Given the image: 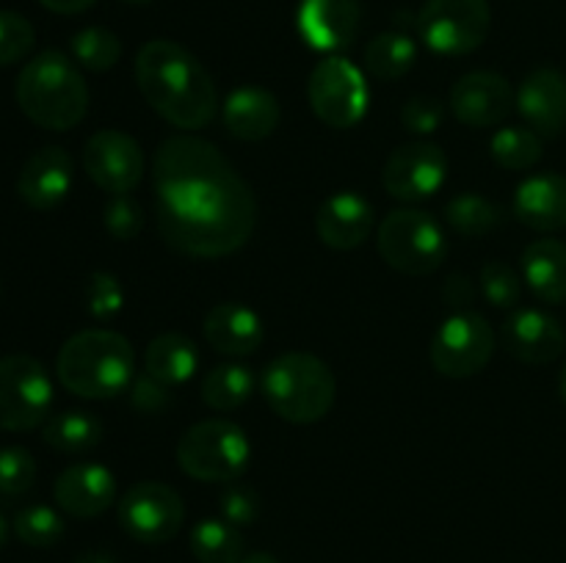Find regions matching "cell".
<instances>
[{
  "instance_id": "4316f807",
  "label": "cell",
  "mask_w": 566,
  "mask_h": 563,
  "mask_svg": "<svg viewBox=\"0 0 566 563\" xmlns=\"http://www.w3.org/2000/svg\"><path fill=\"white\" fill-rule=\"evenodd\" d=\"M103 423L97 414L70 408V412L50 414L42 423V439L59 453H86L103 442Z\"/></svg>"
},
{
  "instance_id": "ab89813d",
  "label": "cell",
  "mask_w": 566,
  "mask_h": 563,
  "mask_svg": "<svg viewBox=\"0 0 566 563\" xmlns=\"http://www.w3.org/2000/svg\"><path fill=\"white\" fill-rule=\"evenodd\" d=\"M219 511L221 519H227L235 528H247L254 519L260 517V497L254 495V489L243 484L227 486L224 495L219 497Z\"/></svg>"
},
{
  "instance_id": "8d00e7d4",
  "label": "cell",
  "mask_w": 566,
  "mask_h": 563,
  "mask_svg": "<svg viewBox=\"0 0 566 563\" xmlns=\"http://www.w3.org/2000/svg\"><path fill=\"white\" fill-rule=\"evenodd\" d=\"M36 44V31L17 11H0V66L17 64Z\"/></svg>"
},
{
  "instance_id": "277c9868",
  "label": "cell",
  "mask_w": 566,
  "mask_h": 563,
  "mask_svg": "<svg viewBox=\"0 0 566 563\" xmlns=\"http://www.w3.org/2000/svg\"><path fill=\"white\" fill-rule=\"evenodd\" d=\"M14 97L33 125L55 132L77 127L88 110L86 81L75 61L59 50H44L22 66Z\"/></svg>"
},
{
  "instance_id": "83f0119b",
  "label": "cell",
  "mask_w": 566,
  "mask_h": 563,
  "mask_svg": "<svg viewBox=\"0 0 566 563\" xmlns=\"http://www.w3.org/2000/svg\"><path fill=\"white\" fill-rule=\"evenodd\" d=\"M254 373L247 364H219L202 379V401L213 412H235L252 397Z\"/></svg>"
},
{
  "instance_id": "ba28073f",
  "label": "cell",
  "mask_w": 566,
  "mask_h": 563,
  "mask_svg": "<svg viewBox=\"0 0 566 563\" xmlns=\"http://www.w3.org/2000/svg\"><path fill=\"white\" fill-rule=\"evenodd\" d=\"M53 381L39 359L11 353L0 359V431H31L50 417Z\"/></svg>"
},
{
  "instance_id": "cb8c5ba5",
  "label": "cell",
  "mask_w": 566,
  "mask_h": 563,
  "mask_svg": "<svg viewBox=\"0 0 566 563\" xmlns=\"http://www.w3.org/2000/svg\"><path fill=\"white\" fill-rule=\"evenodd\" d=\"M227 132L241 141H263L280 127L282 108L280 99L269 88L243 86L227 97L224 110H221Z\"/></svg>"
},
{
  "instance_id": "7402d4cb",
  "label": "cell",
  "mask_w": 566,
  "mask_h": 563,
  "mask_svg": "<svg viewBox=\"0 0 566 563\" xmlns=\"http://www.w3.org/2000/svg\"><path fill=\"white\" fill-rule=\"evenodd\" d=\"M205 340L224 357H249L258 351L265 340L263 318L252 307L238 301L216 304L205 315Z\"/></svg>"
},
{
  "instance_id": "7dc6e473",
  "label": "cell",
  "mask_w": 566,
  "mask_h": 563,
  "mask_svg": "<svg viewBox=\"0 0 566 563\" xmlns=\"http://www.w3.org/2000/svg\"><path fill=\"white\" fill-rule=\"evenodd\" d=\"M6 535H9V524H6L3 513H0V550H3V544H6Z\"/></svg>"
},
{
  "instance_id": "681fc988",
  "label": "cell",
  "mask_w": 566,
  "mask_h": 563,
  "mask_svg": "<svg viewBox=\"0 0 566 563\" xmlns=\"http://www.w3.org/2000/svg\"><path fill=\"white\" fill-rule=\"evenodd\" d=\"M125 3H133V6H147V3H153V0H125Z\"/></svg>"
},
{
  "instance_id": "f6af8a7d",
  "label": "cell",
  "mask_w": 566,
  "mask_h": 563,
  "mask_svg": "<svg viewBox=\"0 0 566 563\" xmlns=\"http://www.w3.org/2000/svg\"><path fill=\"white\" fill-rule=\"evenodd\" d=\"M75 563H116V557L111 552L103 550H92V552H83Z\"/></svg>"
},
{
  "instance_id": "7a4b0ae2",
  "label": "cell",
  "mask_w": 566,
  "mask_h": 563,
  "mask_svg": "<svg viewBox=\"0 0 566 563\" xmlns=\"http://www.w3.org/2000/svg\"><path fill=\"white\" fill-rule=\"evenodd\" d=\"M136 81L149 108L180 130H202L219 114L210 72L171 39H153L138 50Z\"/></svg>"
},
{
  "instance_id": "5bb4252c",
  "label": "cell",
  "mask_w": 566,
  "mask_h": 563,
  "mask_svg": "<svg viewBox=\"0 0 566 563\" xmlns=\"http://www.w3.org/2000/svg\"><path fill=\"white\" fill-rule=\"evenodd\" d=\"M448 174V158L442 147L431 141H412L398 147L387 158L381 171V185L401 202L434 196Z\"/></svg>"
},
{
  "instance_id": "b9f144b4",
  "label": "cell",
  "mask_w": 566,
  "mask_h": 563,
  "mask_svg": "<svg viewBox=\"0 0 566 563\" xmlns=\"http://www.w3.org/2000/svg\"><path fill=\"white\" fill-rule=\"evenodd\" d=\"M130 403L144 414H160L169 406V386L153 375H136L130 384Z\"/></svg>"
},
{
  "instance_id": "52a82bcc",
  "label": "cell",
  "mask_w": 566,
  "mask_h": 563,
  "mask_svg": "<svg viewBox=\"0 0 566 563\" xmlns=\"http://www.w3.org/2000/svg\"><path fill=\"white\" fill-rule=\"evenodd\" d=\"M376 246L390 268L407 276H429L446 263L448 237L429 213L401 208L381 219Z\"/></svg>"
},
{
  "instance_id": "d6986e66",
  "label": "cell",
  "mask_w": 566,
  "mask_h": 563,
  "mask_svg": "<svg viewBox=\"0 0 566 563\" xmlns=\"http://www.w3.org/2000/svg\"><path fill=\"white\" fill-rule=\"evenodd\" d=\"M59 508L70 517L92 519L108 511L116 500V478L108 467L94 461H81L66 467L53 486Z\"/></svg>"
},
{
  "instance_id": "30bf717a",
  "label": "cell",
  "mask_w": 566,
  "mask_h": 563,
  "mask_svg": "<svg viewBox=\"0 0 566 563\" xmlns=\"http://www.w3.org/2000/svg\"><path fill=\"white\" fill-rule=\"evenodd\" d=\"M307 99L313 114L335 130L357 125L368 108V83L363 72L340 55L318 61L307 81Z\"/></svg>"
},
{
  "instance_id": "f546056e",
  "label": "cell",
  "mask_w": 566,
  "mask_h": 563,
  "mask_svg": "<svg viewBox=\"0 0 566 563\" xmlns=\"http://www.w3.org/2000/svg\"><path fill=\"white\" fill-rule=\"evenodd\" d=\"M191 552L199 563H241L243 535L227 519H202L191 530Z\"/></svg>"
},
{
  "instance_id": "2e32d148",
  "label": "cell",
  "mask_w": 566,
  "mask_h": 563,
  "mask_svg": "<svg viewBox=\"0 0 566 563\" xmlns=\"http://www.w3.org/2000/svg\"><path fill=\"white\" fill-rule=\"evenodd\" d=\"M501 342L509 357L523 364H551L556 362L566 348V331L542 309H514L501 329Z\"/></svg>"
},
{
  "instance_id": "8fae6325",
  "label": "cell",
  "mask_w": 566,
  "mask_h": 563,
  "mask_svg": "<svg viewBox=\"0 0 566 563\" xmlns=\"http://www.w3.org/2000/svg\"><path fill=\"white\" fill-rule=\"evenodd\" d=\"M495 353V331L475 312H453L431 340V364L448 379H470L490 364Z\"/></svg>"
},
{
  "instance_id": "ffe728a7",
  "label": "cell",
  "mask_w": 566,
  "mask_h": 563,
  "mask_svg": "<svg viewBox=\"0 0 566 563\" xmlns=\"http://www.w3.org/2000/svg\"><path fill=\"white\" fill-rule=\"evenodd\" d=\"M72 158L61 147H42L33 152L17 177V193L33 210H53L70 196Z\"/></svg>"
},
{
  "instance_id": "7c38bea8",
  "label": "cell",
  "mask_w": 566,
  "mask_h": 563,
  "mask_svg": "<svg viewBox=\"0 0 566 563\" xmlns=\"http://www.w3.org/2000/svg\"><path fill=\"white\" fill-rule=\"evenodd\" d=\"M186 519L182 497L160 480H142L119 500V524L142 544H164L175 539Z\"/></svg>"
},
{
  "instance_id": "9c48e42d",
  "label": "cell",
  "mask_w": 566,
  "mask_h": 563,
  "mask_svg": "<svg viewBox=\"0 0 566 563\" xmlns=\"http://www.w3.org/2000/svg\"><path fill=\"white\" fill-rule=\"evenodd\" d=\"M490 0H426L418 31L426 47L440 55H468L486 42Z\"/></svg>"
},
{
  "instance_id": "c3c4849f",
  "label": "cell",
  "mask_w": 566,
  "mask_h": 563,
  "mask_svg": "<svg viewBox=\"0 0 566 563\" xmlns=\"http://www.w3.org/2000/svg\"><path fill=\"white\" fill-rule=\"evenodd\" d=\"M558 390H562V397L566 401V364H564V370H562V379H558Z\"/></svg>"
},
{
  "instance_id": "d4e9b609",
  "label": "cell",
  "mask_w": 566,
  "mask_h": 563,
  "mask_svg": "<svg viewBox=\"0 0 566 563\" xmlns=\"http://www.w3.org/2000/svg\"><path fill=\"white\" fill-rule=\"evenodd\" d=\"M523 279L545 304L566 301V243L539 237L523 252Z\"/></svg>"
},
{
  "instance_id": "f1b7e54d",
  "label": "cell",
  "mask_w": 566,
  "mask_h": 563,
  "mask_svg": "<svg viewBox=\"0 0 566 563\" xmlns=\"http://www.w3.org/2000/svg\"><path fill=\"white\" fill-rule=\"evenodd\" d=\"M418 47L412 39L401 31H385L365 47V70L376 81H396L415 66Z\"/></svg>"
},
{
  "instance_id": "60d3db41",
  "label": "cell",
  "mask_w": 566,
  "mask_h": 563,
  "mask_svg": "<svg viewBox=\"0 0 566 563\" xmlns=\"http://www.w3.org/2000/svg\"><path fill=\"white\" fill-rule=\"evenodd\" d=\"M442 119H446V110L434 97H412L401 110V125L415 136H429L442 125Z\"/></svg>"
},
{
  "instance_id": "e0dca14e",
  "label": "cell",
  "mask_w": 566,
  "mask_h": 563,
  "mask_svg": "<svg viewBox=\"0 0 566 563\" xmlns=\"http://www.w3.org/2000/svg\"><path fill=\"white\" fill-rule=\"evenodd\" d=\"M376 224L374 204L357 191H337L324 199L315 215V232L335 252H352L363 246Z\"/></svg>"
},
{
  "instance_id": "bcb514c9",
  "label": "cell",
  "mask_w": 566,
  "mask_h": 563,
  "mask_svg": "<svg viewBox=\"0 0 566 563\" xmlns=\"http://www.w3.org/2000/svg\"><path fill=\"white\" fill-rule=\"evenodd\" d=\"M241 563H280L274 555L269 552H252V555H243Z\"/></svg>"
},
{
  "instance_id": "6da1fadb",
  "label": "cell",
  "mask_w": 566,
  "mask_h": 563,
  "mask_svg": "<svg viewBox=\"0 0 566 563\" xmlns=\"http://www.w3.org/2000/svg\"><path fill=\"white\" fill-rule=\"evenodd\" d=\"M153 182L158 230L180 254L227 257L252 237L258 224L252 188L205 138H166L153 158Z\"/></svg>"
},
{
  "instance_id": "484cf974",
  "label": "cell",
  "mask_w": 566,
  "mask_h": 563,
  "mask_svg": "<svg viewBox=\"0 0 566 563\" xmlns=\"http://www.w3.org/2000/svg\"><path fill=\"white\" fill-rule=\"evenodd\" d=\"M199 368V351L180 331H164L155 337L144 351V373L158 379L160 384H186Z\"/></svg>"
},
{
  "instance_id": "4dcf8cb0",
  "label": "cell",
  "mask_w": 566,
  "mask_h": 563,
  "mask_svg": "<svg viewBox=\"0 0 566 563\" xmlns=\"http://www.w3.org/2000/svg\"><path fill=\"white\" fill-rule=\"evenodd\" d=\"M490 152L497 166L509 171H525L534 169L542 160V138L531 127L509 125L492 136Z\"/></svg>"
},
{
  "instance_id": "7bdbcfd3",
  "label": "cell",
  "mask_w": 566,
  "mask_h": 563,
  "mask_svg": "<svg viewBox=\"0 0 566 563\" xmlns=\"http://www.w3.org/2000/svg\"><path fill=\"white\" fill-rule=\"evenodd\" d=\"M442 298H446L448 307L457 309V312H468L475 301V287L473 282H470V276L453 274L451 279L442 285Z\"/></svg>"
},
{
  "instance_id": "9a60e30c",
  "label": "cell",
  "mask_w": 566,
  "mask_h": 563,
  "mask_svg": "<svg viewBox=\"0 0 566 563\" xmlns=\"http://www.w3.org/2000/svg\"><path fill=\"white\" fill-rule=\"evenodd\" d=\"M514 105H517V94H514L512 83L490 70L468 72L451 88L453 116L473 130L506 121Z\"/></svg>"
},
{
  "instance_id": "74e56055",
  "label": "cell",
  "mask_w": 566,
  "mask_h": 563,
  "mask_svg": "<svg viewBox=\"0 0 566 563\" xmlns=\"http://www.w3.org/2000/svg\"><path fill=\"white\" fill-rule=\"evenodd\" d=\"M144 208L130 196V193H116L108 199L103 210V224L116 241H133L144 230Z\"/></svg>"
},
{
  "instance_id": "ac0fdd59",
  "label": "cell",
  "mask_w": 566,
  "mask_h": 563,
  "mask_svg": "<svg viewBox=\"0 0 566 563\" xmlns=\"http://www.w3.org/2000/svg\"><path fill=\"white\" fill-rule=\"evenodd\" d=\"M363 22L359 0H302L298 31L310 47L321 53L346 50L357 39Z\"/></svg>"
},
{
  "instance_id": "44dd1931",
  "label": "cell",
  "mask_w": 566,
  "mask_h": 563,
  "mask_svg": "<svg viewBox=\"0 0 566 563\" xmlns=\"http://www.w3.org/2000/svg\"><path fill=\"white\" fill-rule=\"evenodd\" d=\"M517 110L539 136L556 138L566 130V75L551 66L534 70L517 92Z\"/></svg>"
},
{
  "instance_id": "4fadbf2b",
  "label": "cell",
  "mask_w": 566,
  "mask_h": 563,
  "mask_svg": "<svg viewBox=\"0 0 566 563\" xmlns=\"http://www.w3.org/2000/svg\"><path fill=\"white\" fill-rule=\"evenodd\" d=\"M83 169L88 180L105 193H130L147 171L144 149L130 132L125 130H99L83 147Z\"/></svg>"
},
{
  "instance_id": "1f68e13d",
  "label": "cell",
  "mask_w": 566,
  "mask_h": 563,
  "mask_svg": "<svg viewBox=\"0 0 566 563\" xmlns=\"http://www.w3.org/2000/svg\"><path fill=\"white\" fill-rule=\"evenodd\" d=\"M501 208L473 191L459 193V196H453L451 202L446 204V221L464 237L486 235V232H492L501 224Z\"/></svg>"
},
{
  "instance_id": "836d02e7",
  "label": "cell",
  "mask_w": 566,
  "mask_h": 563,
  "mask_svg": "<svg viewBox=\"0 0 566 563\" xmlns=\"http://www.w3.org/2000/svg\"><path fill=\"white\" fill-rule=\"evenodd\" d=\"M64 519L50 506H28L17 511L14 517L17 539L28 546H36V550H48V546L59 544L64 539Z\"/></svg>"
},
{
  "instance_id": "d6a6232c",
  "label": "cell",
  "mask_w": 566,
  "mask_h": 563,
  "mask_svg": "<svg viewBox=\"0 0 566 563\" xmlns=\"http://www.w3.org/2000/svg\"><path fill=\"white\" fill-rule=\"evenodd\" d=\"M72 59L88 72H108L119 64L122 59V42L114 31L108 28H83L72 36L70 42Z\"/></svg>"
},
{
  "instance_id": "603a6c76",
  "label": "cell",
  "mask_w": 566,
  "mask_h": 563,
  "mask_svg": "<svg viewBox=\"0 0 566 563\" xmlns=\"http://www.w3.org/2000/svg\"><path fill=\"white\" fill-rule=\"evenodd\" d=\"M514 215L536 232H558L566 226V177L542 171L520 182L514 191Z\"/></svg>"
},
{
  "instance_id": "d590c367",
  "label": "cell",
  "mask_w": 566,
  "mask_h": 563,
  "mask_svg": "<svg viewBox=\"0 0 566 563\" xmlns=\"http://www.w3.org/2000/svg\"><path fill=\"white\" fill-rule=\"evenodd\" d=\"M36 480V461L25 447H3L0 450V495L20 497Z\"/></svg>"
},
{
  "instance_id": "8992f818",
  "label": "cell",
  "mask_w": 566,
  "mask_h": 563,
  "mask_svg": "<svg viewBox=\"0 0 566 563\" xmlns=\"http://www.w3.org/2000/svg\"><path fill=\"white\" fill-rule=\"evenodd\" d=\"M177 464L188 478L202 484H235L249 467L247 431L230 419H202L177 442Z\"/></svg>"
},
{
  "instance_id": "5b68a950",
  "label": "cell",
  "mask_w": 566,
  "mask_h": 563,
  "mask_svg": "<svg viewBox=\"0 0 566 563\" xmlns=\"http://www.w3.org/2000/svg\"><path fill=\"white\" fill-rule=\"evenodd\" d=\"M263 397L276 417L293 425H313L335 406V375L329 364L307 351H287L263 370Z\"/></svg>"
},
{
  "instance_id": "e575fe53",
  "label": "cell",
  "mask_w": 566,
  "mask_h": 563,
  "mask_svg": "<svg viewBox=\"0 0 566 563\" xmlns=\"http://www.w3.org/2000/svg\"><path fill=\"white\" fill-rule=\"evenodd\" d=\"M481 293L497 309H514L523 298V279L517 270L503 259H490L481 268Z\"/></svg>"
},
{
  "instance_id": "ee69618b",
  "label": "cell",
  "mask_w": 566,
  "mask_h": 563,
  "mask_svg": "<svg viewBox=\"0 0 566 563\" xmlns=\"http://www.w3.org/2000/svg\"><path fill=\"white\" fill-rule=\"evenodd\" d=\"M48 11H55V14H81V11L92 9L97 0H39Z\"/></svg>"
},
{
  "instance_id": "3957f363",
  "label": "cell",
  "mask_w": 566,
  "mask_h": 563,
  "mask_svg": "<svg viewBox=\"0 0 566 563\" xmlns=\"http://www.w3.org/2000/svg\"><path fill=\"white\" fill-rule=\"evenodd\" d=\"M55 375L72 395L105 401L130 390L136 379V353L119 331L83 329L61 346Z\"/></svg>"
},
{
  "instance_id": "f35d334b",
  "label": "cell",
  "mask_w": 566,
  "mask_h": 563,
  "mask_svg": "<svg viewBox=\"0 0 566 563\" xmlns=\"http://www.w3.org/2000/svg\"><path fill=\"white\" fill-rule=\"evenodd\" d=\"M122 301H125V293H122L119 279L114 274H105V270H97V274L88 276L86 282V307L88 312L97 320H111L114 315H119Z\"/></svg>"
}]
</instances>
